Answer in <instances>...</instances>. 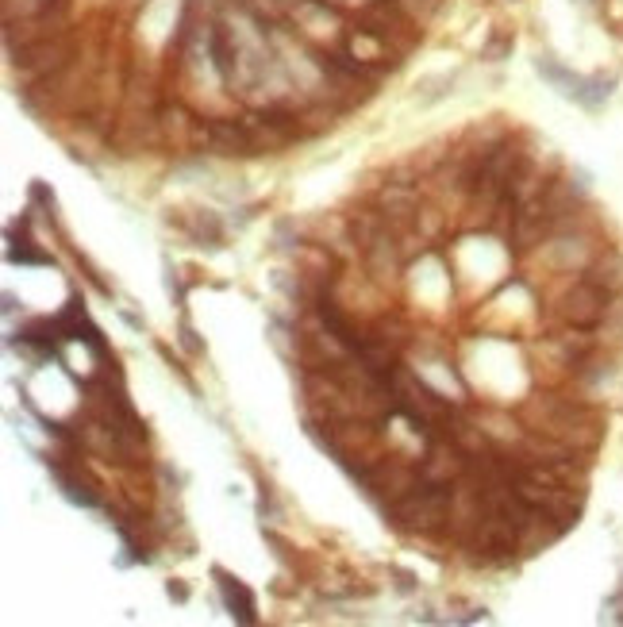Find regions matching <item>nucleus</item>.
I'll use <instances>...</instances> for the list:
<instances>
[{"instance_id":"nucleus-1","label":"nucleus","mask_w":623,"mask_h":627,"mask_svg":"<svg viewBox=\"0 0 623 627\" xmlns=\"http://www.w3.org/2000/svg\"><path fill=\"white\" fill-rule=\"evenodd\" d=\"M524 416L531 431H539L547 439H558V443H566L574 451H593L600 443V416L593 408L566 401V397H554V393L531 397Z\"/></svg>"},{"instance_id":"nucleus-2","label":"nucleus","mask_w":623,"mask_h":627,"mask_svg":"<svg viewBox=\"0 0 623 627\" xmlns=\"http://www.w3.org/2000/svg\"><path fill=\"white\" fill-rule=\"evenodd\" d=\"M450 512H454V485H427L424 481V489L408 493L389 512V520L408 535H435L450 524Z\"/></svg>"},{"instance_id":"nucleus-3","label":"nucleus","mask_w":623,"mask_h":627,"mask_svg":"<svg viewBox=\"0 0 623 627\" xmlns=\"http://www.w3.org/2000/svg\"><path fill=\"white\" fill-rule=\"evenodd\" d=\"M535 74L543 77L558 97L581 104V108H600V104L612 97V89H616L612 77H581L570 66H562L554 54H535Z\"/></svg>"},{"instance_id":"nucleus-4","label":"nucleus","mask_w":623,"mask_h":627,"mask_svg":"<svg viewBox=\"0 0 623 627\" xmlns=\"http://www.w3.org/2000/svg\"><path fill=\"white\" fill-rule=\"evenodd\" d=\"M608 293L604 289H597L593 281H577V285H570L566 293H562V301H558V316L566 320L570 327H577V331H585V327H597L604 316H608Z\"/></svg>"},{"instance_id":"nucleus-5","label":"nucleus","mask_w":623,"mask_h":627,"mask_svg":"<svg viewBox=\"0 0 623 627\" xmlns=\"http://www.w3.org/2000/svg\"><path fill=\"white\" fill-rule=\"evenodd\" d=\"M466 470H470V454L462 451L450 435L427 439L424 462H420V474H424L427 485H454L458 477H466Z\"/></svg>"},{"instance_id":"nucleus-6","label":"nucleus","mask_w":623,"mask_h":627,"mask_svg":"<svg viewBox=\"0 0 623 627\" xmlns=\"http://www.w3.org/2000/svg\"><path fill=\"white\" fill-rule=\"evenodd\" d=\"M54 331H58V339H77V343H85L89 351L97 354L100 362H108V347H104V339H100V331L89 324V316H85V308L77 297L66 301L62 308V316H54Z\"/></svg>"},{"instance_id":"nucleus-7","label":"nucleus","mask_w":623,"mask_h":627,"mask_svg":"<svg viewBox=\"0 0 623 627\" xmlns=\"http://www.w3.org/2000/svg\"><path fill=\"white\" fill-rule=\"evenodd\" d=\"M216 577V585H220V597H224V608L231 612V620H239V624H258V604H254V593H250L247 585L239 581V577H231L227 570H212Z\"/></svg>"},{"instance_id":"nucleus-8","label":"nucleus","mask_w":623,"mask_h":627,"mask_svg":"<svg viewBox=\"0 0 623 627\" xmlns=\"http://www.w3.org/2000/svg\"><path fill=\"white\" fill-rule=\"evenodd\" d=\"M50 474H54V481H58V489H62V497L70 504H77V508H97L100 497H97V481L85 474H77V470H70V466H62V462H50Z\"/></svg>"},{"instance_id":"nucleus-9","label":"nucleus","mask_w":623,"mask_h":627,"mask_svg":"<svg viewBox=\"0 0 623 627\" xmlns=\"http://www.w3.org/2000/svg\"><path fill=\"white\" fill-rule=\"evenodd\" d=\"M585 281H593L597 289H604L608 297L623 293V258L616 251H604L585 266Z\"/></svg>"},{"instance_id":"nucleus-10","label":"nucleus","mask_w":623,"mask_h":627,"mask_svg":"<svg viewBox=\"0 0 623 627\" xmlns=\"http://www.w3.org/2000/svg\"><path fill=\"white\" fill-rule=\"evenodd\" d=\"M185 231L197 247H208V251H220L224 247V224L216 212H189L185 216Z\"/></svg>"},{"instance_id":"nucleus-11","label":"nucleus","mask_w":623,"mask_h":627,"mask_svg":"<svg viewBox=\"0 0 623 627\" xmlns=\"http://www.w3.org/2000/svg\"><path fill=\"white\" fill-rule=\"evenodd\" d=\"M577 370V377L585 381V385H604L608 377L616 374V358L612 354H597V351H589L581 362L574 366Z\"/></svg>"},{"instance_id":"nucleus-12","label":"nucleus","mask_w":623,"mask_h":627,"mask_svg":"<svg viewBox=\"0 0 623 627\" xmlns=\"http://www.w3.org/2000/svg\"><path fill=\"white\" fill-rule=\"evenodd\" d=\"M512 47H516V35H512L508 27H497V31L489 35V43L481 47V58H485V62H504V58H512Z\"/></svg>"},{"instance_id":"nucleus-13","label":"nucleus","mask_w":623,"mask_h":627,"mask_svg":"<svg viewBox=\"0 0 623 627\" xmlns=\"http://www.w3.org/2000/svg\"><path fill=\"white\" fill-rule=\"evenodd\" d=\"M420 93H416V101L420 104H435V101H443L450 89H454V74H443V77H424L420 85H416Z\"/></svg>"},{"instance_id":"nucleus-14","label":"nucleus","mask_w":623,"mask_h":627,"mask_svg":"<svg viewBox=\"0 0 623 627\" xmlns=\"http://www.w3.org/2000/svg\"><path fill=\"white\" fill-rule=\"evenodd\" d=\"M8 262H20V266H47L50 258L43 251H31L24 235H20V239H16V235H8Z\"/></svg>"},{"instance_id":"nucleus-15","label":"nucleus","mask_w":623,"mask_h":627,"mask_svg":"<svg viewBox=\"0 0 623 627\" xmlns=\"http://www.w3.org/2000/svg\"><path fill=\"white\" fill-rule=\"evenodd\" d=\"M177 339H181V347H185L189 354H204V343L197 339V327L189 324V320L177 324Z\"/></svg>"},{"instance_id":"nucleus-16","label":"nucleus","mask_w":623,"mask_h":627,"mask_svg":"<svg viewBox=\"0 0 623 627\" xmlns=\"http://www.w3.org/2000/svg\"><path fill=\"white\" fill-rule=\"evenodd\" d=\"M31 201L43 204V216L54 224V193H47V185H43V181H35V185H31Z\"/></svg>"},{"instance_id":"nucleus-17","label":"nucleus","mask_w":623,"mask_h":627,"mask_svg":"<svg viewBox=\"0 0 623 627\" xmlns=\"http://www.w3.org/2000/svg\"><path fill=\"white\" fill-rule=\"evenodd\" d=\"M166 289H170V297H174V304H185V289H181V281H177L174 266H166Z\"/></svg>"},{"instance_id":"nucleus-18","label":"nucleus","mask_w":623,"mask_h":627,"mask_svg":"<svg viewBox=\"0 0 623 627\" xmlns=\"http://www.w3.org/2000/svg\"><path fill=\"white\" fill-rule=\"evenodd\" d=\"M166 597L177 604H185L189 601V585H185V581H166Z\"/></svg>"},{"instance_id":"nucleus-19","label":"nucleus","mask_w":623,"mask_h":627,"mask_svg":"<svg viewBox=\"0 0 623 627\" xmlns=\"http://www.w3.org/2000/svg\"><path fill=\"white\" fill-rule=\"evenodd\" d=\"M393 577H397L400 593H416V577L408 574V570H393Z\"/></svg>"},{"instance_id":"nucleus-20","label":"nucleus","mask_w":623,"mask_h":627,"mask_svg":"<svg viewBox=\"0 0 623 627\" xmlns=\"http://www.w3.org/2000/svg\"><path fill=\"white\" fill-rule=\"evenodd\" d=\"M577 8H589V12H597V8H604V0H574Z\"/></svg>"}]
</instances>
